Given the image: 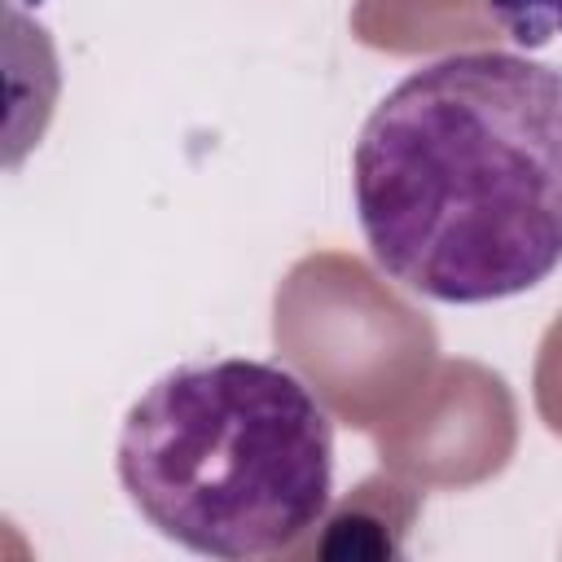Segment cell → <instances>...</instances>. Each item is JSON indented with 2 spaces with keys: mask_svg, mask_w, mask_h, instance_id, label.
I'll return each mask as SVG.
<instances>
[{
  "mask_svg": "<svg viewBox=\"0 0 562 562\" xmlns=\"http://www.w3.org/2000/svg\"><path fill=\"white\" fill-rule=\"evenodd\" d=\"M373 263L435 303H496L562 263V70L465 48L408 70L351 149Z\"/></svg>",
  "mask_w": 562,
  "mask_h": 562,
  "instance_id": "obj_1",
  "label": "cell"
},
{
  "mask_svg": "<svg viewBox=\"0 0 562 562\" xmlns=\"http://www.w3.org/2000/svg\"><path fill=\"white\" fill-rule=\"evenodd\" d=\"M119 483L140 518L202 558H272L334 501V417L277 360H189L127 408Z\"/></svg>",
  "mask_w": 562,
  "mask_h": 562,
  "instance_id": "obj_2",
  "label": "cell"
},
{
  "mask_svg": "<svg viewBox=\"0 0 562 562\" xmlns=\"http://www.w3.org/2000/svg\"><path fill=\"white\" fill-rule=\"evenodd\" d=\"M553 9H558V22H562V0H553Z\"/></svg>",
  "mask_w": 562,
  "mask_h": 562,
  "instance_id": "obj_3",
  "label": "cell"
}]
</instances>
